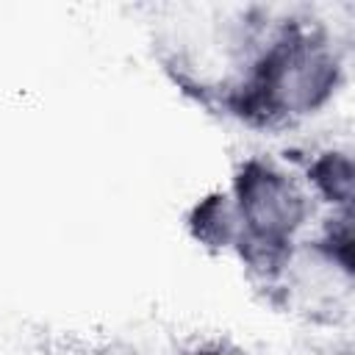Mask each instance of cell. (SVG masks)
Segmentation results:
<instances>
[{
  "instance_id": "1",
  "label": "cell",
  "mask_w": 355,
  "mask_h": 355,
  "mask_svg": "<svg viewBox=\"0 0 355 355\" xmlns=\"http://www.w3.org/2000/svg\"><path fill=\"white\" fill-rule=\"evenodd\" d=\"M336 83V61L330 50L302 31H286L252 67V78L241 86V114L275 119L305 114L324 103Z\"/></svg>"
},
{
  "instance_id": "2",
  "label": "cell",
  "mask_w": 355,
  "mask_h": 355,
  "mask_svg": "<svg viewBox=\"0 0 355 355\" xmlns=\"http://www.w3.org/2000/svg\"><path fill=\"white\" fill-rule=\"evenodd\" d=\"M308 202L302 191L275 166L247 161L236 178L233 241L255 266H277L302 225Z\"/></svg>"
},
{
  "instance_id": "3",
  "label": "cell",
  "mask_w": 355,
  "mask_h": 355,
  "mask_svg": "<svg viewBox=\"0 0 355 355\" xmlns=\"http://www.w3.org/2000/svg\"><path fill=\"white\" fill-rule=\"evenodd\" d=\"M313 183L319 186L322 194H327L336 202H349L352 197V164L347 155L338 153H327L324 158H319L311 169Z\"/></svg>"
},
{
  "instance_id": "4",
  "label": "cell",
  "mask_w": 355,
  "mask_h": 355,
  "mask_svg": "<svg viewBox=\"0 0 355 355\" xmlns=\"http://www.w3.org/2000/svg\"><path fill=\"white\" fill-rule=\"evenodd\" d=\"M197 355H225L222 349H202V352H197Z\"/></svg>"
}]
</instances>
